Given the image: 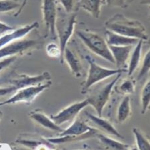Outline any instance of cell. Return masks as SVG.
Returning <instances> with one entry per match:
<instances>
[{"instance_id":"obj_26","label":"cell","mask_w":150,"mask_h":150,"mask_svg":"<svg viewBox=\"0 0 150 150\" xmlns=\"http://www.w3.org/2000/svg\"><path fill=\"white\" fill-rule=\"evenodd\" d=\"M21 4L14 0H0V13H6L17 8L19 9Z\"/></svg>"},{"instance_id":"obj_31","label":"cell","mask_w":150,"mask_h":150,"mask_svg":"<svg viewBox=\"0 0 150 150\" xmlns=\"http://www.w3.org/2000/svg\"><path fill=\"white\" fill-rule=\"evenodd\" d=\"M59 1L63 6L65 11H66L68 13H72L74 8L75 0H59Z\"/></svg>"},{"instance_id":"obj_19","label":"cell","mask_w":150,"mask_h":150,"mask_svg":"<svg viewBox=\"0 0 150 150\" xmlns=\"http://www.w3.org/2000/svg\"><path fill=\"white\" fill-rule=\"evenodd\" d=\"M144 40L140 39L139 42L135 45L134 49L132 50V53L129 57L130 60L129 62L128 69H127V74L129 76H132V74L136 71L140 63L141 57L142 45H143Z\"/></svg>"},{"instance_id":"obj_24","label":"cell","mask_w":150,"mask_h":150,"mask_svg":"<svg viewBox=\"0 0 150 150\" xmlns=\"http://www.w3.org/2000/svg\"><path fill=\"white\" fill-rule=\"evenodd\" d=\"M136 139L137 149L139 150H150V142L147 137L141 133L139 129L134 127L132 129Z\"/></svg>"},{"instance_id":"obj_33","label":"cell","mask_w":150,"mask_h":150,"mask_svg":"<svg viewBox=\"0 0 150 150\" xmlns=\"http://www.w3.org/2000/svg\"><path fill=\"white\" fill-rule=\"evenodd\" d=\"M17 88L15 86H8V87H0V97L4 96L11 92L17 91Z\"/></svg>"},{"instance_id":"obj_5","label":"cell","mask_w":150,"mask_h":150,"mask_svg":"<svg viewBox=\"0 0 150 150\" xmlns=\"http://www.w3.org/2000/svg\"><path fill=\"white\" fill-rule=\"evenodd\" d=\"M51 85V82L49 81L45 84H39L17 89L16 94H14L11 98L6 101L0 102V106L17 103H31L39 94L43 92L45 90L49 88Z\"/></svg>"},{"instance_id":"obj_8","label":"cell","mask_w":150,"mask_h":150,"mask_svg":"<svg viewBox=\"0 0 150 150\" xmlns=\"http://www.w3.org/2000/svg\"><path fill=\"white\" fill-rule=\"evenodd\" d=\"M89 105V102L87 98L81 102H76L61 110L59 113L56 115H50V118L55 123L61 126L67 122H71L76 118L77 115Z\"/></svg>"},{"instance_id":"obj_32","label":"cell","mask_w":150,"mask_h":150,"mask_svg":"<svg viewBox=\"0 0 150 150\" xmlns=\"http://www.w3.org/2000/svg\"><path fill=\"white\" fill-rule=\"evenodd\" d=\"M108 6L111 7H121L126 6L125 0H106Z\"/></svg>"},{"instance_id":"obj_25","label":"cell","mask_w":150,"mask_h":150,"mask_svg":"<svg viewBox=\"0 0 150 150\" xmlns=\"http://www.w3.org/2000/svg\"><path fill=\"white\" fill-rule=\"evenodd\" d=\"M17 142L18 144H22L24 146L28 147L29 148L31 149H40V148H43V147H45L47 149H50L49 147L52 148L53 147L50 146H51V143L48 141V143L47 142H42L40 141H37V140H32V139H19L17 140Z\"/></svg>"},{"instance_id":"obj_15","label":"cell","mask_w":150,"mask_h":150,"mask_svg":"<svg viewBox=\"0 0 150 150\" xmlns=\"http://www.w3.org/2000/svg\"><path fill=\"white\" fill-rule=\"evenodd\" d=\"M29 117L35 121L40 126L45 127L49 130L56 132L61 133L64 131V129L61 128L60 126L56 124L55 122L50 118V117L47 116L46 114H44L42 112L39 111H34L31 112L29 114Z\"/></svg>"},{"instance_id":"obj_2","label":"cell","mask_w":150,"mask_h":150,"mask_svg":"<svg viewBox=\"0 0 150 150\" xmlns=\"http://www.w3.org/2000/svg\"><path fill=\"white\" fill-rule=\"evenodd\" d=\"M76 35L93 53L111 63L115 64V60L106 40L99 34L94 31L78 30L76 31Z\"/></svg>"},{"instance_id":"obj_11","label":"cell","mask_w":150,"mask_h":150,"mask_svg":"<svg viewBox=\"0 0 150 150\" xmlns=\"http://www.w3.org/2000/svg\"><path fill=\"white\" fill-rule=\"evenodd\" d=\"M50 74L48 72H44L43 73L37 76H27V75H20L17 79L11 81V83L17 89L24 88V87L35 86L46 81H49Z\"/></svg>"},{"instance_id":"obj_13","label":"cell","mask_w":150,"mask_h":150,"mask_svg":"<svg viewBox=\"0 0 150 150\" xmlns=\"http://www.w3.org/2000/svg\"><path fill=\"white\" fill-rule=\"evenodd\" d=\"M106 40L108 45L114 46H127V45H136L140 39L133 37H126L114 32L106 30Z\"/></svg>"},{"instance_id":"obj_36","label":"cell","mask_w":150,"mask_h":150,"mask_svg":"<svg viewBox=\"0 0 150 150\" xmlns=\"http://www.w3.org/2000/svg\"><path fill=\"white\" fill-rule=\"evenodd\" d=\"M2 116H3V114H2V112H1V111H0V120L1 119Z\"/></svg>"},{"instance_id":"obj_35","label":"cell","mask_w":150,"mask_h":150,"mask_svg":"<svg viewBox=\"0 0 150 150\" xmlns=\"http://www.w3.org/2000/svg\"><path fill=\"white\" fill-rule=\"evenodd\" d=\"M27 2V0H23V2H22V4H21V7H19V9L18 11H17V13H16V14H15V16H14L15 17H17V16H19V15L21 13L22 10L24 9V8L25 7V6H26Z\"/></svg>"},{"instance_id":"obj_34","label":"cell","mask_w":150,"mask_h":150,"mask_svg":"<svg viewBox=\"0 0 150 150\" xmlns=\"http://www.w3.org/2000/svg\"><path fill=\"white\" fill-rule=\"evenodd\" d=\"M14 29V27L8 25L3 22L0 21V37Z\"/></svg>"},{"instance_id":"obj_4","label":"cell","mask_w":150,"mask_h":150,"mask_svg":"<svg viewBox=\"0 0 150 150\" xmlns=\"http://www.w3.org/2000/svg\"><path fill=\"white\" fill-rule=\"evenodd\" d=\"M76 14L72 13H68L67 12L66 14H64L63 16H59L58 13L57 15L56 29L61 52V56L60 58L61 63H63L64 61V51L67 47V42H69L74 33L75 25L76 23Z\"/></svg>"},{"instance_id":"obj_27","label":"cell","mask_w":150,"mask_h":150,"mask_svg":"<svg viewBox=\"0 0 150 150\" xmlns=\"http://www.w3.org/2000/svg\"><path fill=\"white\" fill-rule=\"evenodd\" d=\"M150 71V49L146 52V55L142 61L141 69H140L138 76H137V79L140 81L141 79L146 76V74H148Z\"/></svg>"},{"instance_id":"obj_18","label":"cell","mask_w":150,"mask_h":150,"mask_svg":"<svg viewBox=\"0 0 150 150\" xmlns=\"http://www.w3.org/2000/svg\"><path fill=\"white\" fill-rule=\"evenodd\" d=\"M66 60L67 64L71 71V73L76 77L81 76L82 72V65L76 54L74 53L71 50L67 49V47L64 51V60Z\"/></svg>"},{"instance_id":"obj_23","label":"cell","mask_w":150,"mask_h":150,"mask_svg":"<svg viewBox=\"0 0 150 150\" xmlns=\"http://www.w3.org/2000/svg\"><path fill=\"white\" fill-rule=\"evenodd\" d=\"M141 114H146L150 106V79L143 87L141 92Z\"/></svg>"},{"instance_id":"obj_12","label":"cell","mask_w":150,"mask_h":150,"mask_svg":"<svg viewBox=\"0 0 150 150\" xmlns=\"http://www.w3.org/2000/svg\"><path fill=\"white\" fill-rule=\"evenodd\" d=\"M134 45L114 46L109 45L110 51L115 60V64L118 69L124 68V65L129 58ZM125 69V68H124Z\"/></svg>"},{"instance_id":"obj_3","label":"cell","mask_w":150,"mask_h":150,"mask_svg":"<svg viewBox=\"0 0 150 150\" xmlns=\"http://www.w3.org/2000/svg\"><path fill=\"white\" fill-rule=\"evenodd\" d=\"M86 59L89 64V71L82 89L84 92L88 91L94 85L107 78L117 74L127 72V69L124 68L111 69L100 66L96 63L89 55L86 56Z\"/></svg>"},{"instance_id":"obj_1","label":"cell","mask_w":150,"mask_h":150,"mask_svg":"<svg viewBox=\"0 0 150 150\" xmlns=\"http://www.w3.org/2000/svg\"><path fill=\"white\" fill-rule=\"evenodd\" d=\"M106 30L121 35L146 41L148 39L146 30L139 21L127 18L121 13H117L105 23Z\"/></svg>"},{"instance_id":"obj_17","label":"cell","mask_w":150,"mask_h":150,"mask_svg":"<svg viewBox=\"0 0 150 150\" xmlns=\"http://www.w3.org/2000/svg\"><path fill=\"white\" fill-rule=\"evenodd\" d=\"M97 134H98V130L94 128L92 130L89 131L87 133H85L82 135H80V136H58L57 137L49 138L47 139V141H49L52 144H61L64 143H69V142H76L91 138V137L96 136Z\"/></svg>"},{"instance_id":"obj_28","label":"cell","mask_w":150,"mask_h":150,"mask_svg":"<svg viewBox=\"0 0 150 150\" xmlns=\"http://www.w3.org/2000/svg\"><path fill=\"white\" fill-rule=\"evenodd\" d=\"M118 89L121 94L129 95L135 92V85L131 80L126 79L119 85Z\"/></svg>"},{"instance_id":"obj_16","label":"cell","mask_w":150,"mask_h":150,"mask_svg":"<svg viewBox=\"0 0 150 150\" xmlns=\"http://www.w3.org/2000/svg\"><path fill=\"white\" fill-rule=\"evenodd\" d=\"M94 129V127H90L81 120L76 118V120L74 119L73 123L67 129H64L63 132L59 134V136H80V135L87 133Z\"/></svg>"},{"instance_id":"obj_9","label":"cell","mask_w":150,"mask_h":150,"mask_svg":"<svg viewBox=\"0 0 150 150\" xmlns=\"http://www.w3.org/2000/svg\"><path fill=\"white\" fill-rule=\"evenodd\" d=\"M37 43L36 41L28 39H20L10 42L0 48V59L21 54L31 47H34Z\"/></svg>"},{"instance_id":"obj_6","label":"cell","mask_w":150,"mask_h":150,"mask_svg":"<svg viewBox=\"0 0 150 150\" xmlns=\"http://www.w3.org/2000/svg\"><path fill=\"white\" fill-rule=\"evenodd\" d=\"M121 73L116 74V78L113 81L105 85L102 88L97 90L87 98L89 105H91L96 110L97 116H102L103 110L109 100L112 90L116 84L117 82L119 81L120 77L121 76Z\"/></svg>"},{"instance_id":"obj_20","label":"cell","mask_w":150,"mask_h":150,"mask_svg":"<svg viewBox=\"0 0 150 150\" xmlns=\"http://www.w3.org/2000/svg\"><path fill=\"white\" fill-rule=\"evenodd\" d=\"M77 6L88 12L94 18H99L101 13L102 0H79Z\"/></svg>"},{"instance_id":"obj_10","label":"cell","mask_w":150,"mask_h":150,"mask_svg":"<svg viewBox=\"0 0 150 150\" xmlns=\"http://www.w3.org/2000/svg\"><path fill=\"white\" fill-rule=\"evenodd\" d=\"M38 22L35 21L33 23L19 27L16 29H14L8 33L3 35L0 37V48L10 42L22 39L34 29L38 28Z\"/></svg>"},{"instance_id":"obj_7","label":"cell","mask_w":150,"mask_h":150,"mask_svg":"<svg viewBox=\"0 0 150 150\" xmlns=\"http://www.w3.org/2000/svg\"><path fill=\"white\" fill-rule=\"evenodd\" d=\"M41 10L46 33L51 39H56L57 37L56 29L57 15L56 0H43Z\"/></svg>"},{"instance_id":"obj_37","label":"cell","mask_w":150,"mask_h":150,"mask_svg":"<svg viewBox=\"0 0 150 150\" xmlns=\"http://www.w3.org/2000/svg\"><path fill=\"white\" fill-rule=\"evenodd\" d=\"M149 18L150 19V10H149Z\"/></svg>"},{"instance_id":"obj_14","label":"cell","mask_w":150,"mask_h":150,"mask_svg":"<svg viewBox=\"0 0 150 150\" xmlns=\"http://www.w3.org/2000/svg\"><path fill=\"white\" fill-rule=\"evenodd\" d=\"M86 116L91 120L94 124L96 125V126L101 129L102 131L106 132L108 134L111 135V136H116L119 138L124 139V136L119 134V132L117 130L113 124H111V122H109L107 120L104 119L101 116H95L89 112H86Z\"/></svg>"},{"instance_id":"obj_30","label":"cell","mask_w":150,"mask_h":150,"mask_svg":"<svg viewBox=\"0 0 150 150\" xmlns=\"http://www.w3.org/2000/svg\"><path fill=\"white\" fill-rule=\"evenodd\" d=\"M17 60L16 56H11L0 59V72L7 68Z\"/></svg>"},{"instance_id":"obj_22","label":"cell","mask_w":150,"mask_h":150,"mask_svg":"<svg viewBox=\"0 0 150 150\" xmlns=\"http://www.w3.org/2000/svg\"><path fill=\"white\" fill-rule=\"evenodd\" d=\"M96 137L99 139L100 142L104 144L107 148L114 150H126L129 149V146L127 145L110 138L109 137L106 136V135L98 133L96 135Z\"/></svg>"},{"instance_id":"obj_21","label":"cell","mask_w":150,"mask_h":150,"mask_svg":"<svg viewBox=\"0 0 150 150\" xmlns=\"http://www.w3.org/2000/svg\"><path fill=\"white\" fill-rule=\"evenodd\" d=\"M131 104H130V98L126 96L122 100L117 108V119L119 123L123 124L129 118L131 115Z\"/></svg>"},{"instance_id":"obj_29","label":"cell","mask_w":150,"mask_h":150,"mask_svg":"<svg viewBox=\"0 0 150 150\" xmlns=\"http://www.w3.org/2000/svg\"><path fill=\"white\" fill-rule=\"evenodd\" d=\"M46 52L47 56L51 58L57 59L61 56V52L59 46L54 42H51L46 46Z\"/></svg>"}]
</instances>
